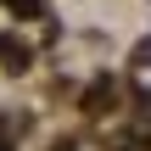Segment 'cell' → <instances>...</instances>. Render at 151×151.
I'll return each mask as SVG.
<instances>
[{
  "instance_id": "1",
  "label": "cell",
  "mask_w": 151,
  "mask_h": 151,
  "mask_svg": "<svg viewBox=\"0 0 151 151\" xmlns=\"http://www.w3.org/2000/svg\"><path fill=\"white\" fill-rule=\"evenodd\" d=\"M11 6H17V11H39V0H11Z\"/></svg>"
}]
</instances>
